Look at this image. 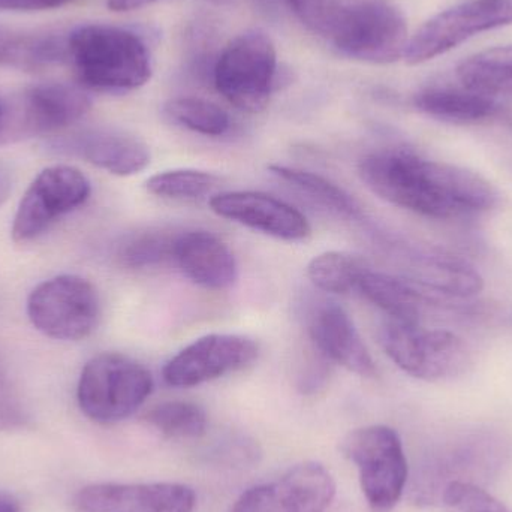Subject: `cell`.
I'll list each match as a JSON object with an SVG mask.
<instances>
[{
	"instance_id": "f35d334b",
	"label": "cell",
	"mask_w": 512,
	"mask_h": 512,
	"mask_svg": "<svg viewBox=\"0 0 512 512\" xmlns=\"http://www.w3.org/2000/svg\"><path fill=\"white\" fill-rule=\"evenodd\" d=\"M216 2H224V0H216Z\"/></svg>"
},
{
	"instance_id": "8992f818",
	"label": "cell",
	"mask_w": 512,
	"mask_h": 512,
	"mask_svg": "<svg viewBox=\"0 0 512 512\" xmlns=\"http://www.w3.org/2000/svg\"><path fill=\"white\" fill-rule=\"evenodd\" d=\"M342 451L360 472L361 490L370 510H393L405 492L409 475L399 433L387 426L361 427L346 436Z\"/></svg>"
},
{
	"instance_id": "5bb4252c",
	"label": "cell",
	"mask_w": 512,
	"mask_h": 512,
	"mask_svg": "<svg viewBox=\"0 0 512 512\" xmlns=\"http://www.w3.org/2000/svg\"><path fill=\"white\" fill-rule=\"evenodd\" d=\"M194 490L179 483L92 484L75 495L80 512H194Z\"/></svg>"
},
{
	"instance_id": "d6a6232c",
	"label": "cell",
	"mask_w": 512,
	"mask_h": 512,
	"mask_svg": "<svg viewBox=\"0 0 512 512\" xmlns=\"http://www.w3.org/2000/svg\"><path fill=\"white\" fill-rule=\"evenodd\" d=\"M27 412L15 388L0 373V430H15L26 426Z\"/></svg>"
},
{
	"instance_id": "f546056e",
	"label": "cell",
	"mask_w": 512,
	"mask_h": 512,
	"mask_svg": "<svg viewBox=\"0 0 512 512\" xmlns=\"http://www.w3.org/2000/svg\"><path fill=\"white\" fill-rule=\"evenodd\" d=\"M221 179L201 170H168L155 174L146 182L150 194L168 200H198L212 194Z\"/></svg>"
},
{
	"instance_id": "30bf717a",
	"label": "cell",
	"mask_w": 512,
	"mask_h": 512,
	"mask_svg": "<svg viewBox=\"0 0 512 512\" xmlns=\"http://www.w3.org/2000/svg\"><path fill=\"white\" fill-rule=\"evenodd\" d=\"M90 182L69 165L45 168L21 198L12 225V239L27 243L44 234L57 219L83 206L90 197Z\"/></svg>"
},
{
	"instance_id": "ac0fdd59",
	"label": "cell",
	"mask_w": 512,
	"mask_h": 512,
	"mask_svg": "<svg viewBox=\"0 0 512 512\" xmlns=\"http://www.w3.org/2000/svg\"><path fill=\"white\" fill-rule=\"evenodd\" d=\"M499 448L486 442L471 441L456 447L445 448L424 465L417 478L414 492L417 501L424 504L441 502L442 493L453 483H474L472 478L487 474L499 465Z\"/></svg>"
},
{
	"instance_id": "1f68e13d",
	"label": "cell",
	"mask_w": 512,
	"mask_h": 512,
	"mask_svg": "<svg viewBox=\"0 0 512 512\" xmlns=\"http://www.w3.org/2000/svg\"><path fill=\"white\" fill-rule=\"evenodd\" d=\"M441 502L448 512H512L495 496L472 483L450 484L442 493Z\"/></svg>"
},
{
	"instance_id": "8fae6325",
	"label": "cell",
	"mask_w": 512,
	"mask_h": 512,
	"mask_svg": "<svg viewBox=\"0 0 512 512\" xmlns=\"http://www.w3.org/2000/svg\"><path fill=\"white\" fill-rule=\"evenodd\" d=\"M9 98V143L62 131L86 116L92 99L65 83L29 87Z\"/></svg>"
},
{
	"instance_id": "5b68a950",
	"label": "cell",
	"mask_w": 512,
	"mask_h": 512,
	"mask_svg": "<svg viewBox=\"0 0 512 512\" xmlns=\"http://www.w3.org/2000/svg\"><path fill=\"white\" fill-rule=\"evenodd\" d=\"M325 41L349 59L385 65L405 56L408 26L390 0H354Z\"/></svg>"
},
{
	"instance_id": "2e32d148",
	"label": "cell",
	"mask_w": 512,
	"mask_h": 512,
	"mask_svg": "<svg viewBox=\"0 0 512 512\" xmlns=\"http://www.w3.org/2000/svg\"><path fill=\"white\" fill-rule=\"evenodd\" d=\"M210 209L228 221L285 242H301L312 233L303 213L261 192H225L210 200Z\"/></svg>"
},
{
	"instance_id": "7402d4cb",
	"label": "cell",
	"mask_w": 512,
	"mask_h": 512,
	"mask_svg": "<svg viewBox=\"0 0 512 512\" xmlns=\"http://www.w3.org/2000/svg\"><path fill=\"white\" fill-rule=\"evenodd\" d=\"M417 273L406 277L432 294L468 298L484 288L481 274L468 262L442 252H418L412 256Z\"/></svg>"
},
{
	"instance_id": "4316f807",
	"label": "cell",
	"mask_w": 512,
	"mask_h": 512,
	"mask_svg": "<svg viewBox=\"0 0 512 512\" xmlns=\"http://www.w3.org/2000/svg\"><path fill=\"white\" fill-rule=\"evenodd\" d=\"M147 424L170 439H198L206 435L209 417L197 403L165 402L144 415Z\"/></svg>"
},
{
	"instance_id": "44dd1931",
	"label": "cell",
	"mask_w": 512,
	"mask_h": 512,
	"mask_svg": "<svg viewBox=\"0 0 512 512\" xmlns=\"http://www.w3.org/2000/svg\"><path fill=\"white\" fill-rule=\"evenodd\" d=\"M361 294L382 310L388 319L403 324H420L424 307L435 301L432 292L406 277L367 270L358 283Z\"/></svg>"
},
{
	"instance_id": "cb8c5ba5",
	"label": "cell",
	"mask_w": 512,
	"mask_h": 512,
	"mask_svg": "<svg viewBox=\"0 0 512 512\" xmlns=\"http://www.w3.org/2000/svg\"><path fill=\"white\" fill-rule=\"evenodd\" d=\"M457 77L466 89L492 98L512 95V45L481 51L463 60Z\"/></svg>"
},
{
	"instance_id": "d590c367",
	"label": "cell",
	"mask_w": 512,
	"mask_h": 512,
	"mask_svg": "<svg viewBox=\"0 0 512 512\" xmlns=\"http://www.w3.org/2000/svg\"><path fill=\"white\" fill-rule=\"evenodd\" d=\"M9 105L8 98L0 96V146L8 144Z\"/></svg>"
},
{
	"instance_id": "7c38bea8",
	"label": "cell",
	"mask_w": 512,
	"mask_h": 512,
	"mask_svg": "<svg viewBox=\"0 0 512 512\" xmlns=\"http://www.w3.org/2000/svg\"><path fill=\"white\" fill-rule=\"evenodd\" d=\"M258 355V343L251 337L207 334L171 358L162 376L170 387H197L251 366Z\"/></svg>"
},
{
	"instance_id": "f1b7e54d",
	"label": "cell",
	"mask_w": 512,
	"mask_h": 512,
	"mask_svg": "<svg viewBox=\"0 0 512 512\" xmlns=\"http://www.w3.org/2000/svg\"><path fill=\"white\" fill-rule=\"evenodd\" d=\"M179 234L170 231L150 230L128 237L117 249L120 264L134 270L158 267L174 261V248Z\"/></svg>"
},
{
	"instance_id": "277c9868",
	"label": "cell",
	"mask_w": 512,
	"mask_h": 512,
	"mask_svg": "<svg viewBox=\"0 0 512 512\" xmlns=\"http://www.w3.org/2000/svg\"><path fill=\"white\" fill-rule=\"evenodd\" d=\"M276 48L261 29H249L231 39L215 65V86L237 110L261 113L276 92L279 72Z\"/></svg>"
},
{
	"instance_id": "83f0119b",
	"label": "cell",
	"mask_w": 512,
	"mask_h": 512,
	"mask_svg": "<svg viewBox=\"0 0 512 512\" xmlns=\"http://www.w3.org/2000/svg\"><path fill=\"white\" fill-rule=\"evenodd\" d=\"M164 111L177 125L207 137H221L231 126L227 111L206 99H171L165 104Z\"/></svg>"
},
{
	"instance_id": "484cf974",
	"label": "cell",
	"mask_w": 512,
	"mask_h": 512,
	"mask_svg": "<svg viewBox=\"0 0 512 512\" xmlns=\"http://www.w3.org/2000/svg\"><path fill=\"white\" fill-rule=\"evenodd\" d=\"M369 268L345 252L330 251L315 256L307 265L310 282L328 294H348L358 289L361 277Z\"/></svg>"
},
{
	"instance_id": "ba28073f",
	"label": "cell",
	"mask_w": 512,
	"mask_h": 512,
	"mask_svg": "<svg viewBox=\"0 0 512 512\" xmlns=\"http://www.w3.org/2000/svg\"><path fill=\"white\" fill-rule=\"evenodd\" d=\"M101 303L95 286L74 274L45 280L30 292L27 315L36 330L56 340H81L98 325Z\"/></svg>"
},
{
	"instance_id": "ffe728a7",
	"label": "cell",
	"mask_w": 512,
	"mask_h": 512,
	"mask_svg": "<svg viewBox=\"0 0 512 512\" xmlns=\"http://www.w3.org/2000/svg\"><path fill=\"white\" fill-rule=\"evenodd\" d=\"M414 105L427 116L453 125H480L504 116L492 96L460 87H426L414 96Z\"/></svg>"
},
{
	"instance_id": "4dcf8cb0",
	"label": "cell",
	"mask_w": 512,
	"mask_h": 512,
	"mask_svg": "<svg viewBox=\"0 0 512 512\" xmlns=\"http://www.w3.org/2000/svg\"><path fill=\"white\" fill-rule=\"evenodd\" d=\"M283 2L307 29L325 39L340 15L354 0H283Z\"/></svg>"
},
{
	"instance_id": "d4e9b609",
	"label": "cell",
	"mask_w": 512,
	"mask_h": 512,
	"mask_svg": "<svg viewBox=\"0 0 512 512\" xmlns=\"http://www.w3.org/2000/svg\"><path fill=\"white\" fill-rule=\"evenodd\" d=\"M270 173L282 182L294 186L301 194L318 203L324 209L349 219L363 218V207L351 194L340 188L336 183L319 174L301 170V168L285 167V165H270Z\"/></svg>"
},
{
	"instance_id": "74e56055",
	"label": "cell",
	"mask_w": 512,
	"mask_h": 512,
	"mask_svg": "<svg viewBox=\"0 0 512 512\" xmlns=\"http://www.w3.org/2000/svg\"><path fill=\"white\" fill-rule=\"evenodd\" d=\"M0 512H20V505L11 496L0 495Z\"/></svg>"
},
{
	"instance_id": "9c48e42d",
	"label": "cell",
	"mask_w": 512,
	"mask_h": 512,
	"mask_svg": "<svg viewBox=\"0 0 512 512\" xmlns=\"http://www.w3.org/2000/svg\"><path fill=\"white\" fill-rule=\"evenodd\" d=\"M512 24V0H468L423 24L405 50L409 65L435 59L472 36Z\"/></svg>"
},
{
	"instance_id": "e0dca14e",
	"label": "cell",
	"mask_w": 512,
	"mask_h": 512,
	"mask_svg": "<svg viewBox=\"0 0 512 512\" xmlns=\"http://www.w3.org/2000/svg\"><path fill=\"white\" fill-rule=\"evenodd\" d=\"M307 333L319 354L363 378L376 375L375 361L351 316L339 304L324 301L310 309Z\"/></svg>"
},
{
	"instance_id": "7a4b0ae2",
	"label": "cell",
	"mask_w": 512,
	"mask_h": 512,
	"mask_svg": "<svg viewBox=\"0 0 512 512\" xmlns=\"http://www.w3.org/2000/svg\"><path fill=\"white\" fill-rule=\"evenodd\" d=\"M68 59L87 89L126 93L149 83L152 48L140 33L111 24H84L68 35Z\"/></svg>"
},
{
	"instance_id": "4fadbf2b",
	"label": "cell",
	"mask_w": 512,
	"mask_h": 512,
	"mask_svg": "<svg viewBox=\"0 0 512 512\" xmlns=\"http://www.w3.org/2000/svg\"><path fill=\"white\" fill-rule=\"evenodd\" d=\"M336 495L330 472L316 462L300 463L271 483L243 493L231 512H325Z\"/></svg>"
},
{
	"instance_id": "603a6c76",
	"label": "cell",
	"mask_w": 512,
	"mask_h": 512,
	"mask_svg": "<svg viewBox=\"0 0 512 512\" xmlns=\"http://www.w3.org/2000/svg\"><path fill=\"white\" fill-rule=\"evenodd\" d=\"M68 59V35L0 26V66L41 71Z\"/></svg>"
},
{
	"instance_id": "8d00e7d4",
	"label": "cell",
	"mask_w": 512,
	"mask_h": 512,
	"mask_svg": "<svg viewBox=\"0 0 512 512\" xmlns=\"http://www.w3.org/2000/svg\"><path fill=\"white\" fill-rule=\"evenodd\" d=\"M12 191V173L6 165L0 164V207L8 200Z\"/></svg>"
},
{
	"instance_id": "6da1fadb",
	"label": "cell",
	"mask_w": 512,
	"mask_h": 512,
	"mask_svg": "<svg viewBox=\"0 0 512 512\" xmlns=\"http://www.w3.org/2000/svg\"><path fill=\"white\" fill-rule=\"evenodd\" d=\"M367 188L400 209L433 219L477 215L498 203L495 186L474 171L421 158L408 147H382L358 162Z\"/></svg>"
},
{
	"instance_id": "d6986e66",
	"label": "cell",
	"mask_w": 512,
	"mask_h": 512,
	"mask_svg": "<svg viewBox=\"0 0 512 512\" xmlns=\"http://www.w3.org/2000/svg\"><path fill=\"white\" fill-rule=\"evenodd\" d=\"M174 261L188 279L213 291L230 288L239 277L236 256L227 243L207 231L180 233Z\"/></svg>"
},
{
	"instance_id": "9a60e30c",
	"label": "cell",
	"mask_w": 512,
	"mask_h": 512,
	"mask_svg": "<svg viewBox=\"0 0 512 512\" xmlns=\"http://www.w3.org/2000/svg\"><path fill=\"white\" fill-rule=\"evenodd\" d=\"M50 149L78 156L114 176L129 177L146 170L150 149L137 135L113 128H93L50 141Z\"/></svg>"
},
{
	"instance_id": "e575fe53",
	"label": "cell",
	"mask_w": 512,
	"mask_h": 512,
	"mask_svg": "<svg viewBox=\"0 0 512 512\" xmlns=\"http://www.w3.org/2000/svg\"><path fill=\"white\" fill-rule=\"evenodd\" d=\"M155 2H159V0H107L108 8L117 12L144 8V6L152 5Z\"/></svg>"
},
{
	"instance_id": "836d02e7",
	"label": "cell",
	"mask_w": 512,
	"mask_h": 512,
	"mask_svg": "<svg viewBox=\"0 0 512 512\" xmlns=\"http://www.w3.org/2000/svg\"><path fill=\"white\" fill-rule=\"evenodd\" d=\"M72 0H0V11H48L62 8Z\"/></svg>"
},
{
	"instance_id": "3957f363",
	"label": "cell",
	"mask_w": 512,
	"mask_h": 512,
	"mask_svg": "<svg viewBox=\"0 0 512 512\" xmlns=\"http://www.w3.org/2000/svg\"><path fill=\"white\" fill-rule=\"evenodd\" d=\"M153 385L152 373L143 364L123 354L105 352L84 366L78 381V405L96 423H119L144 405Z\"/></svg>"
},
{
	"instance_id": "52a82bcc",
	"label": "cell",
	"mask_w": 512,
	"mask_h": 512,
	"mask_svg": "<svg viewBox=\"0 0 512 512\" xmlns=\"http://www.w3.org/2000/svg\"><path fill=\"white\" fill-rule=\"evenodd\" d=\"M379 342L403 372L421 381L456 378L471 364L466 343L447 330H426L420 324L388 319L379 328Z\"/></svg>"
}]
</instances>
